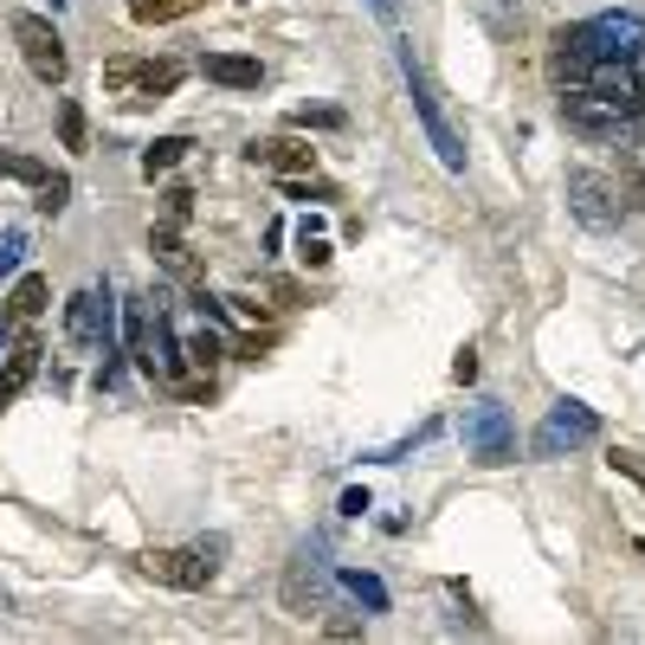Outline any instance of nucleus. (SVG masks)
Segmentation results:
<instances>
[{"label": "nucleus", "instance_id": "f257e3e1", "mask_svg": "<svg viewBox=\"0 0 645 645\" xmlns=\"http://www.w3.org/2000/svg\"><path fill=\"white\" fill-rule=\"evenodd\" d=\"M400 77H407V91H414L419 129L433 136V149H439V162H446L452 175H465V136L452 129V116H446V104H439V91L426 84V72H419V59H414V45H400Z\"/></svg>", "mask_w": 645, "mask_h": 645}, {"label": "nucleus", "instance_id": "f03ea898", "mask_svg": "<svg viewBox=\"0 0 645 645\" xmlns=\"http://www.w3.org/2000/svg\"><path fill=\"white\" fill-rule=\"evenodd\" d=\"M175 84H181V65H175V59H129V52L104 59V91H111V97L149 104V97H168Z\"/></svg>", "mask_w": 645, "mask_h": 645}, {"label": "nucleus", "instance_id": "7ed1b4c3", "mask_svg": "<svg viewBox=\"0 0 645 645\" xmlns=\"http://www.w3.org/2000/svg\"><path fill=\"white\" fill-rule=\"evenodd\" d=\"M562 123H569L574 136H587V143H620L633 129V116L620 111L613 97H601L594 84H569L562 91Z\"/></svg>", "mask_w": 645, "mask_h": 645}, {"label": "nucleus", "instance_id": "20e7f679", "mask_svg": "<svg viewBox=\"0 0 645 645\" xmlns=\"http://www.w3.org/2000/svg\"><path fill=\"white\" fill-rule=\"evenodd\" d=\"M13 45H20V59H27V72L39 84H65L72 72V52H65V39L52 20H39V13H13Z\"/></svg>", "mask_w": 645, "mask_h": 645}, {"label": "nucleus", "instance_id": "39448f33", "mask_svg": "<svg viewBox=\"0 0 645 645\" xmlns=\"http://www.w3.org/2000/svg\"><path fill=\"white\" fill-rule=\"evenodd\" d=\"M587 439H601V414H594V407H581V400H555L549 419L535 426L530 452L535 458H562V452H581Z\"/></svg>", "mask_w": 645, "mask_h": 645}, {"label": "nucleus", "instance_id": "423d86ee", "mask_svg": "<svg viewBox=\"0 0 645 645\" xmlns=\"http://www.w3.org/2000/svg\"><path fill=\"white\" fill-rule=\"evenodd\" d=\"M458 426H465V452L478 465H510L517 458V426H510V414L497 400H471Z\"/></svg>", "mask_w": 645, "mask_h": 645}, {"label": "nucleus", "instance_id": "0eeeda50", "mask_svg": "<svg viewBox=\"0 0 645 645\" xmlns=\"http://www.w3.org/2000/svg\"><path fill=\"white\" fill-rule=\"evenodd\" d=\"M214 555H220V542H200V549H149V555H143V574L162 581V587L200 594V587L214 581Z\"/></svg>", "mask_w": 645, "mask_h": 645}, {"label": "nucleus", "instance_id": "6e6552de", "mask_svg": "<svg viewBox=\"0 0 645 645\" xmlns=\"http://www.w3.org/2000/svg\"><path fill=\"white\" fill-rule=\"evenodd\" d=\"M569 214L581 220V227H594V232H613L620 220H626V207H620L613 181L607 175H594V168H574L569 175Z\"/></svg>", "mask_w": 645, "mask_h": 645}, {"label": "nucleus", "instance_id": "1a4fd4ad", "mask_svg": "<svg viewBox=\"0 0 645 645\" xmlns=\"http://www.w3.org/2000/svg\"><path fill=\"white\" fill-rule=\"evenodd\" d=\"M330 587H336V574H330V562H323V549L304 542V549L291 555V569H284V607L291 613H316L323 601H330Z\"/></svg>", "mask_w": 645, "mask_h": 645}, {"label": "nucleus", "instance_id": "9d476101", "mask_svg": "<svg viewBox=\"0 0 645 645\" xmlns=\"http://www.w3.org/2000/svg\"><path fill=\"white\" fill-rule=\"evenodd\" d=\"M65 336H72L77 348H91V355L116 348L111 298H104V291H72V298H65Z\"/></svg>", "mask_w": 645, "mask_h": 645}, {"label": "nucleus", "instance_id": "9b49d317", "mask_svg": "<svg viewBox=\"0 0 645 645\" xmlns=\"http://www.w3.org/2000/svg\"><path fill=\"white\" fill-rule=\"evenodd\" d=\"M574 39H581V52L601 65V59H620V52L645 45V20L639 13H601V20H581Z\"/></svg>", "mask_w": 645, "mask_h": 645}, {"label": "nucleus", "instance_id": "f8f14e48", "mask_svg": "<svg viewBox=\"0 0 645 645\" xmlns=\"http://www.w3.org/2000/svg\"><path fill=\"white\" fill-rule=\"evenodd\" d=\"M39 355H45V342L39 336H13L7 342V362H0V407H13V400L39 381Z\"/></svg>", "mask_w": 645, "mask_h": 645}, {"label": "nucleus", "instance_id": "ddd939ff", "mask_svg": "<svg viewBox=\"0 0 645 645\" xmlns=\"http://www.w3.org/2000/svg\"><path fill=\"white\" fill-rule=\"evenodd\" d=\"M252 168H271V175H316V149L298 143V136H266V143H252L246 149Z\"/></svg>", "mask_w": 645, "mask_h": 645}, {"label": "nucleus", "instance_id": "4468645a", "mask_svg": "<svg viewBox=\"0 0 645 645\" xmlns=\"http://www.w3.org/2000/svg\"><path fill=\"white\" fill-rule=\"evenodd\" d=\"M155 336H162V316H149L143 298H129L123 304V348H129V362L155 381Z\"/></svg>", "mask_w": 645, "mask_h": 645}, {"label": "nucleus", "instance_id": "2eb2a0df", "mask_svg": "<svg viewBox=\"0 0 645 645\" xmlns=\"http://www.w3.org/2000/svg\"><path fill=\"white\" fill-rule=\"evenodd\" d=\"M200 77H214V84H227V91H259V84H266V65L246 59V52H207V59H200Z\"/></svg>", "mask_w": 645, "mask_h": 645}, {"label": "nucleus", "instance_id": "dca6fc26", "mask_svg": "<svg viewBox=\"0 0 645 645\" xmlns=\"http://www.w3.org/2000/svg\"><path fill=\"white\" fill-rule=\"evenodd\" d=\"M45 298H52V284H45L39 271H27V278L7 291V304H0V323H7V330H27L39 310H45Z\"/></svg>", "mask_w": 645, "mask_h": 645}, {"label": "nucleus", "instance_id": "f3484780", "mask_svg": "<svg viewBox=\"0 0 645 645\" xmlns=\"http://www.w3.org/2000/svg\"><path fill=\"white\" fill-rule=\"evenodd\" d=\"M587 72H594V59L581 52V39H574V27H562L555 33V45H549V77L569 91V84H587Z\"/></svg>", "mask_w": 645, "mask_h": 645}, {"label": "nucleus", "instance_id": "a211bd4d", "mask_svg": "<svg viewBox=\"0 0 645 645\" xmlns=\"http://www.w3.org/2000/svg\"><path fill=\"white\" fill-rule=\"evenodd\" d=\"M149 252H155V266L162 271H175V278H188L194 271V252H188V239H181V227H149Z\"/></svg>", "mask_w": 645, "mask_h": 645}, {"label": "nucleus", "instance_id": "6ab92c4d", "mask_svg": "<svg viewBox=\"0 0 645 645\" xmlns=\"http://www.w3.org/2000/svg\"><path fill=\"white\" fill-rule=\"evenodd\" d=\"M207 0H129V20L136 27H168V20H188Z\"/></svg>", "mask_w": 645, "mask_h": 645}, {"label": "nucleus", "instance_id": "aec40b11", "mask_svg": "<svg viewBox=\"0 0 645 645\" xmlns=\"http://www.w3.org/2000/svg\"><path fill=\"white\" fill-rule=\"evenodd\" d=\"M188 149H194L188 136H155L149 149H143V175H149V181H155V175H168V168H181V162H188Z\"/></svg>", "mask_w": 645, "mask_h": 645}, {"label": "nucleus", "instance_id": "412c9836", "mask_svg": "<svg viewBox=\"0 0 645 645\" xmlns=\"http://www.w3.org/2000/svg\"><path fill=\"white\" fill-rule=\"evenodd\" d=\"M59 143L72 155L91 149V123H84V104H77V97H59Z\"/></svg>", "mask_w": 645, "mask_h": 645}, {"label": "nucleus", "instance_id": "4be33fe9", "mask_svg": "<svg viewBox=\"0 0 645 645\" xmlns=\"http://www.w3.org/2000/svg\"><path fill=\"white\" fill-rule=\"evenodd\" d=\"M52 168L39 162V155H20V149H0V181H27V188H39Z\"/></svg>", "mask_w": 645, "mask_h": 645}, {"label": "nucleus", "instance_id": "5701e85b", "mask_svg": "<svg viewBox=\"0 0 645 645\" xmlns=\"http://www.w3.org/2000/svg\"><path fill=\"white\" fill-rule=\"evenodd\" d=\"M181 355H188V368H200V375H214V362L227 355V342L214 336V330H194V336L181 342Z\"/></svg>", "mask_w": 645, "mask_h": 645}, {"label": "nucleus", "instance_id": "b1692460", "mask_svg": "<svg viewBox=\"0 0 645 645\" xmlns=\"http://www.w3.org/2000/svg\"><path fill=\"white\" fill-rule=\"evenodd\" d=\"M336 581H342V587H348V594H355V601H362V607H368V613H387V587H381L375 574H362V569H342Z\"/></svg>", "mask_w": 645, "mask_h": 645}, {"label": "nucleus", "instance_id": "393cba45", "mask_svg": "<svg viewBox=\"0 0 645 645\" xmlns=\"http://www.w3.org/2000/svg\"><path fill=\"white\" fill-rule=\"evenodd\" d=\"M65 200H72V175H45V181L33 188V207L45 214V220H59V214H65Z\"/></svg>", "mask_w": 645, "mask_h": 645}, {"label": "nucleus", "instance_id": "a878e982", "mask_svg": "<svg viewBox=\"0 0 645 645\" xmlns=\"http://www.w3.org/2000/svg\"><path fill=\"white\" fill-rule=\"evenodd\" d=\"M298 259H304L310 271L330 266V239H323V220H304V227H298Z\"/></svg>", "mask_w": 645, "mask_h": 645}, {"label": "nucleus", "instance_id": "bb28decb", "mask_svg": "<svg viewBox=\"0 0 645 645\" xmlns=\"http://www.w3.org/2000/svg\"><path fill=\"white\" fill-rule=\"evenodd\" d=\"M613 194H620V207H626V214H639V207H645V181H639V168H633V162H620Z\"/></svg>", "mask_w": 645, "mask_h": 645}, {"label": "nucleus", "instance_id": "cd10ccee", "mask_svg": "<svg viewBox=\"0 0 645 645\" xmlns=\"http://www.w3.org/2000/svg\"><path fill=\"white\" fill-rule=\"evenodd\" d=\"M291 123H298V129H342L348 116L330 111V104H304V111H291Z\"/></svg>", "mask_w": 645, "mask_h": 645}, {"label": "nucleus", "instance_id": "c85d7f7f", "mask_svg": "<svg viewBox=\"0 0 645 645\" xmlns=\"http://www.w3.org/2000/svg\"><path fill=\"white\" fill-rule=\"evenodd\" d=\"M162 214H168V227H188L194 220V188H168L162 194Z\"/></svg>", "mask_w": 645, "mask_h": 645}, {"label": "nucleus", "instance_id": "c756f323", "mask_svg": "<svg viewBox=\"0 0 645 645\" xmlns=\"http://www.w3.org/2000/svg\"><path fill=\"white\" fill-rule=\"evenodd\" d=\"M20 259H27V232H20V227L0 232V278H13V271H20Z\"/></svg>", "mask_w": 645, "mask_h": 645}, {"label": "nucleus", "instance_id": "7c9ffc66", "mask_svg": "<svg viewBox=\"0 0 645 645\" xmlns=\"http://www.w3.org/2000/svg\"><path fill=\"white\" fill-rule=\"evenodd\" d=\"M284 200H330V181H316V175H284Z\"/></svg>", "mask_w": 645, "mask_h": 645}, {"label": "nucleus", "instance_id": "2f4dec72", "mask_svg": "<svg viewBox=\"0 0 645 645\" xmlns=\"http://www.w3.org/2000/svg\"><path fill=\"white\" fill-rule=\"evenodd\" d=\"M607 465L620 471V478H633V485L645 491V458H639V452H620V446H613V452H607Z\"/></svg>", "mask_w": 645, "mask_h": 645}, {"label": "nucleus", "instance_id": "473e14b6", "mask_svg": "<svg viewBox=\"0 0 645 645\" xmlns=\"http://www.w3.org/2000/svg\"><path fill=\"white\" fill-rule=\"evenodd\" d=\"M323 633H330V639H362V620L336 613V620H323Z\"/></svg>", "mask_w": 645, "mask_h": 645}, {"label": "nucleus", "instance_id": "72a5a7b5", "mask_svg": "<svg viewBox=\"0 0 645 645\" xmlns=\"http://www.w3.org/2000/svg\"><path fill=\"white\" fill-rule=\"evenodd\" d=\"M452 381H465V387L478 381V355H471V348H458V362H452Z\"/></svg>", "mask_w": 645, "mask_h": 645}, {"label": "nucleus", "instance_id": "f704fd0d", "mask_svg": "<svg viewBox=\"0 0 645 645\" xmlns=\"http://www.w3.org/2000/svg\"><path fill=\"white\" fill-rule=\"evenodd\" d=\"M368 7H375L381 20H394V0H368Z\"/></svg>", "mask_w": 645, "mask_h": 645}, {"label": "nucleus", "instance_id": "c9c22d12", "mask_svg": "<svg viewBox=\"0 0 645 645\" xmlns=\"http://www.w3.org/2000/svg\"><path fill=\"white\" fill-rule=\"evenodd\" d=\"M7 342H13V330H7V323H0V355H7Z\"/></svg>", "mask_w": 645, "mask_h": 645}, {"label": "nucleus", "instance_id": "e433bc0d", "mask_svg": "<svg viewBox=\"0 0 645 645\" xmlns=\"http://www.w3.org/2000/svg\"><path fill=\"white\" fill-rule=\"evenodd\" d=\"M52 7H65V0H52Z\"/></svg>", "mask_w": 645, "mask_h": 645}]
</instances>
